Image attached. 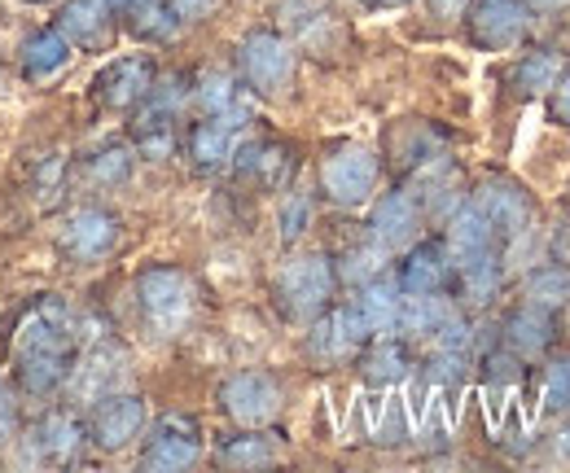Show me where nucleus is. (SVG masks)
Segmentation results:
<instances>
[{"instance_id":"43","label":"nucleus","mask_w":570,"mask_h":473,"mask_svg":"<svg viewBox=\"0 0 570 473\" xmlns=\"http://www.w3.org/2000/svg\"><path fill=\"white\" fill-rule=\"evenodd\" d=\"M106 4H119V9H128V4H132V0H106Z\"/></svg>"},{"instance_id":"21","label":"nucleus","mask_w":570,"mask_h":473,"mask_svg":"<svg viewBox=\"0 0 570 473\" xmlns=\"http://www.w3.org/2000/svg\"><path fill=\"white\" fill-rule=\"evenodd\" d=\"M58 31L71 45H101L110 31V4L106 0H67L58 13Z\"/></svg>"},{"instance_id":"16","label":"nucleus","mask_w":570,"mask_h":473,"mask_svg":"<svg viewBox=\"0 0 570 473\" xmlns=\"http://www.w3.org/2000/svg\"><path fill=\"white\" fill-rule=\"evenodd\" d=\"M364 338H368V329L360 325L356 307H338L312 325V355L334 364V359H347Z\"/></svg>"},{"instance_id":"2","label":"nucleus","mask_w":570,"mask_h":473,"mask_svg":"<svg viewBox=\"0 0 570 473\" xmlns=\"http://www.w3.org/2000/svg\"><path fill=\"white\" fill-rule=\"evenodd\" d=\"M137 298H141L149 329L163 334V338H176L189 325V316H194V280H189V272L167 268V264L141 272Z\"/></svg>"},{"instance_id":"23","label":"nucleus","mask_w":570,"mask_h":473,"mask_svg":"<svg viewBox=\"0 0 570 473\" xmlns=\"http://www.w3.org/2000/svg\"><path fill=\"white\" fill-rule=\"evenodd\" d=\"M71 67V40L62 31H36L27 45H22V70L31 79H53Z\"/></svg>"},{"instance_id":"27","label":"nucleus","mask_w":570,"mask_h":473,"mask_svg":"<svg viewBox=\"0 0 570 473\" xmlns=\"http://www.w3.org/2000/svg\"><path fill=\"white\" fill-rule=\"evenodd\" d=\"M527 298L531 307H544V312H558L570 303V268L562 264H549V268H535L527 276Z\"/></svg>"},{"instance_id":"17","label":"nucleus","mask_w":570,"mask_h":473,"mask_svg":"<svg viewBox=\"0 0 570 473\" xmlns=\"http://www.w3.org/2000/svg\"><path fill=\"white\" fill-rule=\"evenodd\" d=\"M124 368H128V359L115 351V346H97V351H88V359L71 368L75 373V395L79 400H101V395H110V391H124Z\"/></svg>"},{"instance_id":"34","label":"nucleus","mask_w":570,"mask_h":473,"mask_svg":"<svg viewBox=\"0 0 570 473\" xmlns=\"http://www.w3.org/2000/svg\"><path fill=\"white\" fill-rule=\"evenodd\" d=\"M233 101H237L233 75H224V70H207V75L198 79V106H203L207 115H219V110H228Z\"/></svg>"},{"instance_id":"10","label":"nucleus","mask_w":570,"mask_h":473,"mask_svg":"<svg viewBox=\"0 0 570 473\" xmlns=\"http://www.w3.org/2000/svg\"><path fill=\"white\" fill-rule=\"evenodd\" d=\"M527 4L522 0H479L470 9V36L479 49H513L527 36Z\"/></svg>"},{"instance_id":"25","label":"nucleus","mask_w":570,"mask_h":473,"mask_svg":"<svg viewBox=\"0 0 570 473\" xmlns=\"http://www.w3.org/2000/svg\"><path fill=\"white\" fill-rule=\"evenodd\" d=\"M128 27L141 40H171L180 27V13L171 9V0H132L128 4Z\"/></svg>"},{"instance_id":"22","label":"nucleus","mask_w":570,"mask_h":473,"mask_svg":"<svg viewBox=\"0 0 570 473\" xmlns=\"http://www.w3.org/2000/svg\"><path fill=\"white\" fill-rule=\"evenodd\" d=\"M456 307L439 294H404L400 298V321H395V334H413V338H434V329L452 316Z\"/></svg>"},{"instance_id":"41","label":"nucleus","mask_w":570,"mask_h":473,"mask_svg":"<svg viewBox=\"0 0 570 473\" xmlns=\"http://www.w3.org/2000/svg\"><path fill=\"white\" fill-rule=\"evenodd\" d=\"M531 9H540V13H558V9H567L570 0H527Z\"/></svg>"},{"instance_id":"14","label":"nucleus","mask_w":570,"mask_h":473,"mask_svg":"<svg viewBox=\"0 0 570 473\" xmlns=\"http://www.w3.org/2000/svg\"><path fill=\"white\" fill-rule=\"evenodd\" d=\"M246 119H250V110L233 101L228 110H219V115H212L207 124H198V128H194V140H189L194 158H198L203 167H219L224 158H233L237 136H242V128H246Z\"/></svg>"},{"instance_id":"37","label":"nucleus","mask_w":570,"mask_h":473,"mask_svg":"<svg viewBox=\"0 0 570 473\" xmlns=\"http://www.w3.org/2000/svg\"><path fill=\"white\" fill-rule=\"evenodd\" d=\"M544 400H549V407H570V359L567 364H553L549 368V386H544Z\"/></svg>"},{"instance_id":"38","label":"nucleus","mask_w":570,"mask_h":473,"mask_svg":"<svg viewBox=\"0 0 570 473\" xmlns=\"http://www.w3.org/2000/svg\"><path fill=\"white\" fill-rule=\"evenodd\" d=\"M219 0H171V9L180 13V22H198V18H207Z\"/></svg>"},{"instance_id":"19","label":"nucleus","mask_w":570,"mask_h":473,"mask_svg":"<svg viewBox=\"0 0 570 473\" xmlns=\"http://www.w3.org/2000/svg\"><path fill=\"white\" fill-rule=\"evenodd\" d=\"M448 276H452V255H448V246H413L409 250V259H404V268H400V289L404 294H439L443 285H448Z\"/></svg>"},{"instance_id":"32","label":"nucleus","mask_w":570,"mask_h":473,"mask_svg":"<svg viewBox=\"0 0 570 473\" xmlns=\"http://www.w3.org/2000/svg\"><path fill=\"white\" fill-rule=\"evenodd\" d=\"M242 158H246L242 167H246V171H255L264 185H282L285 171H289V158H285L282 145H255V149H246Z\"/></svg>"},{"instance_id":"4","label":"nucleus","mask_w":570,"mask_h":473,"mask_svg":"<svg viewBox=\"0 0 570 473\" xmlns=\"http://www.w3.org/2000/svg\"><path fill=\"white\" fill-rule=\"evenodd\" d=\"M321 185L338 206L368 203V194L377 189V154L368 145H338L325 154L321 162Z\"/></svg>"},{"instance_id":"18","label":"nucleus","mask_w":570,"mask_h":473,"mask_svg":"<svg viewBox=\"0 0 570 473\" xmlns=\"http://www.w3.org/2000/svg\"><path fill=\"white\" fill-rule=\"evenodd\" d=\"M488 250H497V233H492L488 215L474 203H461V210L448 219V255H452V264L488 255Z\"/></svg>"},{"instance_id":"28","label":"nucleus","mask_w":570,"mask_h":473,"mask_svg":"<svg viewBox=\"0 0 570 473\" xmlns=\"http://www.w3.org/2000/svg\"><path fill=\"white\" fill-rule=\"evenodd\" d=\"M456 276H461V289H465V298H474V303H488L492 294L500 289V259L497 250H488V255H474V259H461V264H452Z\"/></svg>"},{"instance_id":"11","label":"nucleus","mask_w":570,"mask_h":473,"mask_svg":"<svg viewBox=\"0 0 570 473\" xmlns=\"http://www.w3.org/2000/svg\"><path fill=\"white\" fill-rule=\"evenodd\" d=\"M149 88H154L149 58H115L97 75V101L110 106V110H132L137 101L149 97Z\"/></svg>"},{"instance_id":"13","label":"nucleus","mask_w":570,"mask_h":473,"mask_svg":"<svg viewBox=\"0 0 570 473\" xmlns=\"http://www.w3.org/2000/svg\"><path fill=\"white\" fill-rule=\"evenodd\" d=\"M417 233H422V210L413 203V194L400 189L373 206V242L382 250H404L417 242Z\"/></svg>"},{"instance_id":"26","label":"nucleus","mask_w":570,"mask_h":473,"mask_svg":"<svg viewBox=\"0 0 570 473\" xmlns=\"http://www.w3.org/2000/svg\"><path fill=\"white\" fill-rule=\"evenodd\" d=\"M364 377L368 382H404L409 377V351H404V342H395L391 334H382V338L368 346V355H364Z\"/></svg>"},{"instance_id":"8","label":"nucleus","mask_w":570,"mask_h":473,"mask_svg":"<svg viewBox=\"0 0 570 473\" xmlns=\"http://www.w3.org/2000/svg\"><path fill=\"white\" fill-rule=\"evenodd\" d=\"M145 430V404L141 395L128 391H110L101 400H92V416H88V434L101 452H119L128 447Z\"/></svg>"},{"instance_id":"31","label":"nucleus","mask_w":570,"mask_h":473,"mask_svg":"<svg viewBox=\"0 0 570 473\" xmlns=\"http://www.w3.org/2000/svg\"><path fill=\"white\" fill-rule=\"evenodd\" d=\"M128 171H132V149L128 145H110L88 162V180H97V185H124Z\"/></svg>"},{"instance_id":"39","label":"nucleus","mask_w":570,"mask_h":473,"mask_svg":"<svg viewBox=\"0 0 570 473\" xmlns=\"http://www.w3.org/2000/svg\"><path fill=\"white\" fill-rule=\"evenodd\" d=\"M13 434V395H9V386L0 382V443Z\"/></svg>"},{"instance_id":"42","label":"nucleus","mask_w":570,"mask_h":473,"mask_svg":"<svg viewBox=\"0 0 570 473\" xmlns=\"http://www.w3.org/2000/svg\"><path fill=\"white\" fill-rule=\"evenodd\" d=\"M360 4H368V9H395V4H409V0H360Z\"/></svg>"},{"instance_id":"35","label":"nucleus","mask_w":570,"mask_h":473,"mask_svg":"<svg viewBox=\"0 0 570 473\" xmlns=\"http://www.w3.org/2000/svg\"><path fill=\"white\" fill-rule=\"evenodd\" d=\"M282 27L285 31H298V36H312L321 22H325V9L316 0H282Z\"/></svg>"},{"instance_id":"9","label":"nucleus","mask_w":570,"mask_h":473,"mask_svg":"<svg viewBox=\"0 0 570 473\" xmlns=\"http://www.w3.org/2000/svg\"><path fill=\"white\" fill-rule=\"evenodd\" d=\"M470 203L488 215L497 242H518V237L531 233V224H535V206H531V198H527L518 185H509V180H488Z\"/></svg>"},{"instance_id":"40","label":"nucleus","mask_w":570,"mask_h":473,"mask_svg":"<svg viewBox=\"0 0 570 473\" xmlns=\"http://www.w3.org/2000/svg\"><path fill=\"white\" fill-rule=\"evenodd\" d=\"M553 92H558V101H553V106H558V115H562V124H567V128H570V70H567V75H558V83H553Z\"/></svg>"},{"instance_id":"20","label":"nucleus","mask_w":570,"mask_h":473,"mask_svg":"<svg viewBox=\"0 0 570 473\" xmlns=\"http://www.w3.org/2000/svg\"><path fill=\"white\" fill-rule=\"evenodd\" d=\"M79 443H83V430H79V421L67 416V412H49V416L31 430V452H36L40 461H53V465L71 461L75 452H79Z\"/></svg>"},{"instance_id":"1","label":"nucleus","mask_w":570,"mask_h":473,"mask_svg":"<svg viewBox=\"0 0 570 473\" xmlns=\"http://www.w3.org/2000/svg\"><path fill=\"white\" fill-rule=\"evenodd\" d=\"M75 321L67 303H40L13 334V368L27 395H49L71 377Z\"/></svg>"},{"instance_id":"12","label":"nucleus","mask_w":570,"mask_h":473,"mask_svg":"<svg viewBox=\"0 0 570 473\" xmlns=\"http://www.w3.org/2000/svg\"><path fill=\"white\" fill-rule=\"evenodd\" d=\"M115 242H119V219L101 206H83L62 224V246L75 259H101L115 250Z\"/></svg>"},{"instance_id":"24","label":"nucleus","mask_w":570,"mask_h":473,"mask_svg":"<svg viewBox=\"0 0 570 473\" xmlns=\"http://www.w3.org/2000/svg\"><path fill=\"white\" fill-rule=\"evenodd\" d=\"M553 338V321H549V312L544 307H522V312H513L509 321H504V342H509V351L518 355V359H531V355H540L544 346Z\"/></svg>"},{"instance_id":"3","label":"nucleus","mask_w":570,"mask_h":473,"mask_svg":"<svg viewBox=\"0 0 570 473\" xmlns=\"http://www.w3.org/2000/svg\"><path fill=\"white\" fill-rule=\"evenodd\" d=\"M334 294V264L325 255H294L277 272V298L294 321H312L330 307Z\"/></svg>"},{"instance_id":"15","label":"nucleus","mask_w":570,"mask_h":473,"mask_svg":"<svg viewBox=\"0 0 570 473\" xmlns=\"http://www.w3.org/2000/svg\"><path fill=\"white\" fill-rule=\"evenodd\" d=\"M400 298H404V289H400V280H391V276H373V280L360 285V298L352 303V307H356L360 325L368 329V338L395 334Z\"/></svg>"},{"instance_id":"44","label":"nucleus","mask_w":570,"mask_h":473,"mask_svg":"<svg viewBox=\"0 0 570 473\" xmlns=\"http://www.w3.org/2000/svg\"><path fill=\"white\" fill-rule=\"evenodd\" d=\"M27 4H45V0H27Z\"/></svg>"},{"instance_id":"30","label":"nucleus","mask_w":570,"mask_h":473,"mask_svg":"<svg viewBox=\"0 0 570 473\" xmlns=\"http://www.w3.org/2000/svg\"><path fill=\"white\" fill-rule=\"evenodd\" d=\"M513 83L522 88V92H549L553 83H558V58L553 53H527L518 70H513Z\"/></svg>"},{"instance_id":"6","label":"nucleus","mask_w":570,"mask_h":473,"mask_svg":"<svg viewBox=\"0 0 570 473\" xmlns=\"http://www.w3.org/2000/svg\"><path fill=\"white\" fill-rule=\"evenodd\" d=\"M219 404H224V412L237 425H250L255 430V425L277 421V412H282V386H277V377H268L259 368H246V373H233L219 386Z\"/></svg>"},{"instance_id":"29","label":"nucleus","mask_w":570,"mask_h":473,"mask_svg":"<svg viewBox=\"0 0 570 473\" xmlns=\"http://www.w3.org/2000/svg\"><path fill=\"white\" fill-rule=\"evenodd\" d=\"M273 461H277V447L264 434H242L219 447V465H228V470H264Z\"/></svg>"},{"instance_id":"33","label":"nucleus","mask_w":570,"mask_h":473,"mask_svg":"<svg viewBox=\"0 0 570 473\" xmlns=\"http://www.w3.org/2000/svg\"><path fill=\"white\" fill-rule=\"evenodd\" d=\"M382 264H386V250H382L377 242H373V246H356V250H347V255H343L338 276H343V280H352V285H364V280L382 276Z\"/></svg>"},{"instance_id":"5","label":"nucleus","mask_w":570,"mask_h":473,"mask_svg":"<svg viewBox=\"0 0 570 473\" xmlns=\"http://www.w3.org/2000/svg\"><path fill=\"white\" fill-rule=\"evenodd\" d=\"M237 62H242L246 83H250L259 97H282L285 88H289V79H294V49L285 45L282 36H273V31L246 36Z\"/></svg>"},{"instance_id":"36","label":"nucleus","mask_w":570,"mask_h":473,"mask_svg":"<svg viewBox=\"0 0 570 473\" xmlns=\"http://www.w3.org/2000/svg\"><path fill=\"white\" fill-rule=\"evenodd\" d=\"M307 219H312V206H307V198H303V194L285 198V206H282V237H285V242H294V237L307 228Z\"/></svg>"},{"instance_id":"7","label":"nucleus","mask_w":570,"mask_h":473,"mask_svg":"<svg viewBox=\"0 0 570 473\" xmlns=\"http://www.w3.org/2000/svg\"><path fill=\"white\" fill-rule=\"evenodd\" d=\"M198 456H203L198 421H189V416H163L149 430V438H145L141 465L149 473H180L189 470Z\"/></svg>"}]
</instances>
